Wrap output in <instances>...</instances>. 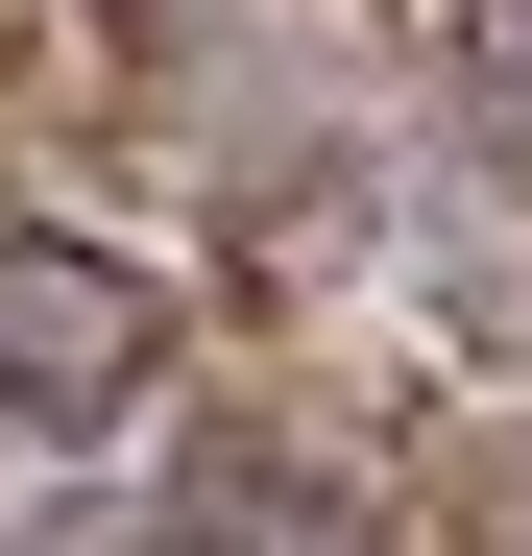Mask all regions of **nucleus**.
<instances>
[{
    "instance_id": "obj_1",
    "label": "nucleus",
    "mask_w": 532,
    "mask_h": 556,
    "mask_svg": "<svg viewBox=\"0 0 532 556\" xmlns=\"http://www.w3.org/2000/svg\"><path fill=\"white\" fill-rule=\"evenodd\" d=\"M145 363H169L145 266H98V242H25V218H0V435H73V412H122Z\"/></svg>"
}]
</instances>
